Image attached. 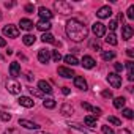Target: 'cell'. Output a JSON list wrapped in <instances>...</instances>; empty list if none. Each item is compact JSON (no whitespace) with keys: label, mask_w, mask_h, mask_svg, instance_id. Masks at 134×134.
<instances>
[{"label":"cell","mask_w":134,"mask_h":134,"mask_svg":"<svg viewBox=\"0 0 134 134\" xmlns=\"http://www.w3.org/2000/svg\"><path fill=\"white\" fill-rule=\"evenodd\" d=\"M114 68H115V71H117V73H121L125 66H123L121 63H115V65H114Z\"/></svg>","instance_id":"f35d334b"},{"label":"cell","mask_w":134,"mask_h":134,"mask_svg":"<svg viewBox=\"0 0 134 134\" xmlns=\"http://www.w3.org/2000/svg\"><path fill=\"white\" fill-rule=\"evenodd\" d=\"M128 18H129V19H134V5H131V7L128 8Z\"/></svg>","instance_id":"d590c367"},{"label":"cell","mask_w":134,"mask_h":134,"mask_svg":"<svg viewBox=\"0 0 134 134\" xmlns=\"http://www.w3.org/2000/svg\"><path fill=\"white\" fill-rule=\"evenodd\" d=\"M3 46H7V41H5L2 36H0V47H3Z\"/></svg>","instance_id":"7dc6e473"},{"label":"cell","mask_w":134,"mask_h":134,"mask_svg":"<svg viewBox=\"0 0 134 134\" xmlns=\"http://www.w3.org/2000/svg\"><path fill=\"white\" fill-rule=\"evenodd\" d=\"M19 74H21V65L18 62H13L10 65V76L11 77H18Z\"/></svg>","instance_id":"7c38bea8"},{"label":"cell","mask_w":134,"mask_h":134,"mask_svg":"<svg viewBox=\"0 0 134 134\" xmlns=\"http://www.w3.org/2000/svg\"><path fill=\"white\" fill-rule=\"evenodd\" d=\"M65 63H68L70 66H76V65H79V60L76 58V55H66L65 57Z\"/></svg>","instance_id":"cb8c5ba5"},{"label":"cell","mask_w":134,"mask_h":134,"mask_svg":"<svg viewBox=\"0 0 134 134\" xmlns=\"http://www.w3.org/2000/svg\"><path fill=\"white\" fill-rule=\"evenodd\" d=\"M27 79H29V81H32V79H33V76H32V73H29V74H27Z\"/></svg>","instance_id":"816d5d0a"},{"label":"cell","mask_w":134,"mask_h":134,"mask_svg":"<svg viewBox=\"0 0 134 134\" xmlns=\"http://www.w3.org/2000/svg\"><path fill=\"white\" fill-rule=\"evenodd\" d=\"M84 123H85L88 128H95V126H96V118L92 117V115H87V117L84 118Z\"/></svg>","instance_id":"d4e9b609"},{"label":"cell","mask_w":134,"mask_h":134,"mask_svg":"<svg viewBox=\"0 0 134 134\" xmlns=\"http://www.w3.org/2000/svg\"><path fill=\"white\" fill-rule=\"evenodd\" d=\"M121 38L123 40H131L132 38V27L131 25H123L121 27Z\"/></svg>","instance_id":"2e32d148"},{"label":"cell","mask_w":134,"mask_h":134,"mask_svg":"<svg viewBox=\"0 0 134 134\" xmlns=\"http://www.w3.org/2000/svg\"><path fill=\"white\" fill-rule=\"evenodd\" d=\"M41 41H43V43H51V44H57V41H55L54 35H51L49 32L43 33V36H41Z\"/></svg>","instance_id":"603a6c76"},{"label":"cell","mask_w":134,"mask_h":134,"mask_svg":"<svg viewBox=\"0 0 134 134\" xmlns=\"http://www.w3.org/2000/svg\"><path fill=\"white\" fill-rule=\"evenodd\" d=\"M54 8L58 11V13H62V14H70L71 13V3H68V2H63V0H60V2H55L54 3Z\"/></svg>","instance_id":"7a4b0ae2"},{"label":"cell","mask_w":134,"mask_h":134,"mask_svg":"<svg viewBox=\"0 0 134 134\" xmlns=\"http://www.w3.org/2000/svg\"><path fill=\"white\" fill-rule=\"evenodd\" d=\"M35 36L33 35H25V36H22V43L25 44V46H32L33 43H35Z\"/></svg>","instance_id":"4316f807"},{"label":"cell","mask_w":134,"mask_h":134,"mask_svg":"<svg viewBox=\"0 0 134 134\" xmlns=\"http://www.w3.org/2000/svg\"><path fill=\"white\" fill-rule=\"evenodd\" d=\"M65 30H66V35H68V38L73 40V41H76V43L84 41V40L88 36L87 27H85L84 22H81L79 19H70V21H66Z\"/></svg>","instance_id":"6da1fadb"},{"label":"cell","mask_w":134,"mask_h":134,"mask_svg":"<svg viewBox=\"0 0 134 134\" xmlns=\"http://www.w3.org/2000/svg\"><path fill=\"white\" fill-rule=\"evenodd\" d=\"M106 43L107 44H110V46H117V36L114 35V33H109V35H106Z\"/></svg>","instance_id":"484cf974"},{"label":"cell","mask_w":134,"mask_h":134,"mask_svg":"<svg viewBox=\"0 0 134 134\" xmlns=\"http://www.w3.org/2000/svg\"><path fill=\"white\" fill-rule=\"evenodd\" d=\"M5 7H7V8H11V7H14V2H7V3H5Z\"/></svg>","instance_id":"c3c4849f"},{"label":"cell","mask_w":134,"mask_h":134,"mask_svg":"<svg viewBox=\"0 0 134 134\" xmlns=\"http://www.w3.org/2000/svg\"><path fill=\"white\" fill-rule=\"evenodd\" d=\"M62 114H63V115H66V117H70L71 114H74V109H73V106H71V104H68V103L62 104Z\"/></svg>","instance_id":"ffe728a7"},{"label":"cell","mask_w":134,"mask_h":134,"mask_svg":"<svg viewBox=\"0 0 134 134\" xmlns=\"http://www.w3.org/2000/svg\"><path fill=\"white\" fill-rule=\"evenodd\" d=\"M62 93H63V95H70V88H68V87H63V88H62Z\"/></svg>","instance_id":"ee69618b"},{"label":"cell","mask_w":134,"mask_h":134,"mask_svg":"<svg viewBox=\"0 0 134 134\" xmlns=\"http://www.w3.org/2000/svg\"><path fill=\"white\" fill-rule=\"evenodd\" d=\"M117 25H118V24H117V21H110V22H109V30H110V32H114V30L117 29Z\"/></svg>","instance_id":"ab89813d"},{"label":"cell","mask_w":134,"mask_h":134,"mask_svg":"<svg viewBox=\"0 0 134 134\" xmlns=\"http://www.w3.org/2000/svg\"><path fill=\"white\" fill-rule=\"evenodd\" d=\"M30 93L33 96H43V92H40L38 88H30Z\"/></svg>","instance_id":"8d00e7d4"},{"label":"cell","mask_w":134,"mask_h":134,"mask_svg":"<svg viewBox=\"0 0 134 134\" xmlns=\"http://www.w3.org/2000/svg\"><path fill=\"white\" fill-rule=\"evenodd\" d=\"M43 106H44L46 109H54V107H55V101L51 99V98H49V99H44V101H43Z\"/></svg>","instance_id":"4dcf8cb0"},{"label":"cell","mask_w":134,"mask_h":134,"mask_svg":"<svg viewBox=\"0 0 134 134\" xmlns=\"http://www.w3.org/2000/svg\"><path fill=\"white\" fill-rule=\"evenodd\" d=\"M126 70H128V79L132 82V81H134V63H132L131 60L126 62Z\"/></svg>","instance_id":"d6986e66"},{"label":"cell","mask_w":134,"mask_h":134,"mask_svg":"<svg viewBox=\"0 0 134 134\" xmlns=\"http://www.w3.org/2000/svg\"><path fill=\"white\" fill-rule=\"evenodd\" d=\"M3 134H18V131H16V129H8V131H5Z\"/></svg>","instance_id":"f6af8a7d"},{"label":"cell","mask_w":134,"mask_h":134,"mask_svg":"<svg viewBox=\"0 0 134 134\" xmlns=\"http://www.w3.org/2000/svg\"><path fill=\"white\" fill-rule=\"evenodd\" d=\"M115 58V52L114 51H103V60L109 62V60H114Z\"/></svg>","instance_id":"83f0119b"},{"label":"cell","mask_w":134,"mask_h":134,"mask_svg":"<svg viewBox=\"0 0 134 134\" xmlns=\"http://www.w3.org/2000/svg\"><path fill=\"white\" fill-rule=\"evenodd\" d=\"M92 30H93V33L96 35V38H101V36L106 35V25H104L103 22H95V24L92 25Z\"/></svg>","instance_id":"277c9868"},{"label":"cell","mask_w":134,"mask_h":134,"mask_svg":"<svg viewBox=\"0 0 134 134\" xmlns=\"http://www.w3.org/2000/svg\"><path fill=\"white\" fill-rule=\"evenodd\" d=\"M123 115H125V118H128V120H131V118L134 117V114H132L131 109H123Z\"/></svg>","instance_id":"d6a6232c"},{"label":"cell","mask_w":134,"mask_h":134,"mask_svg":"<svg viewBox=\"0 0 134 134\" xmlns=\"http://www.w3.org/2000/svg\"><path fill=\"white\" fill-rule=\"evenodd\" d=\"M3 35L8 38H18L19 36V29L16 25H5L3 27Z\"/></svg>","instance_id":"3957f363"},{"label":"cell","mask_w":134,"mask_h":134,"mask_svg":"<svg viewBox=\"0 0 134 134\" xmlns=\"http://www.w3.org/2000/svg\"><path fill=\"white\" fill-rule=\"evenodd\" d=\"M82 65H84V68H87V70H92L93 66L96 65V62L90 57V55H84L82 57Z\"/></svg>","instance_id":"9a60e30c"},{"label":"cell","mask_w":134,"mask_h":134,"mask_svg":"<svg viewBox=\"0 0 134 134\" xmlns=\"http://www.w3.org/2000/svg\"><path fill=\"white\" fill-rule=\"evenodd\" d=\"M19 25H21L22 30H32L33 29V22L30 19H21L19 21Z\"/></svg>","instance_id":"44dd1931"},{"label":"cell","mask_w":134,"mask_h":134,"mask_svg":"<svg viewBox=\"0 0 134 134\" xmlns=\"http://www.w3.org/2000/svg\"><path fill=\"white\" fill-rule=\"evenodd\" d=\"M125 103H126V99H125L123 96H118V98H115V99H114V107L121 109V107L125 106Z\"/></svg>","instance_id":"f1b7e54d"},{"label":"cell","mask_w":134,"mask_h":134,"mask_svg":"<svg viewBox=\"0 0 134 134\" xmlns=\"http://www.w3.org/2000/svg\"><path fill=\"white\" fill-rule=\"evenodd\" d=\"M103 96H104V98H112V92H110V90H104V92H103Z\"/></svg>","instance_id":"b9f144b4"},{"label":"cell","mask_w":134,"mask_h":134,"mask_svg":"<svg viewBox=\"0 0 134 134\" xmlns=\"http://www.w3.org/2000/svg\"><path fill=\"white\" fill-rule=\"evenodd\" d=\"M118 21H120V22H123V14H121V13L118 14Z\"/></svg>","instance_id":"f907efd6"},{"label":"cell","mask_w":134,"mask_h":134,"mask_svg":"<svg viewBox=\"0 0 134 134\" xmlns=\"http://www.w3.org/2000/svg\"><path fill=\"white\" fill-rule=\"evenodd\" d=\"M58 76H62V77H65V79H71V77H74L76 74H74V71H73L71 68H66V66H58Z\"/></svg>","instance_id":"52a82bcc"},{"label":"cell","mask_w":134,"mask_h":134,"mask_svg":"<svg viewBox=\"0 0 134 134\" xmlns=\"http://www.w3.org/2000/svg\"><path fill=\"white\" fill-rule=\"evenodd\" d=\"M18 103H19L21 106L27 107V109H30V107H33V106H35V101H33L32 98H29V96H21V98L18 99Z\"/></svg>","instance_id":"5bb4252c"},{"label":"cell","mask_w":134,"mask_h":134,"mask_svg":"<svg viewBox=\"0 0 134 134\" xmlns=\"http://www.w3.org/2000/svg\"><path fill=\"white\" fill-rule=\"evenodd\" d=\"M51 27H52V24H51V21H44V19H40L38 22H36V29L38 30H41V32H49L51 30Z\"/></svg>","instance_id":"30bf717a"},{"label":"cell","mask_w":134,"mask_h":134,"mask_svg":"<svg viewBox=\"0 0 134 134\" xmlns=\"http://www.w3.org/2000/svg\"><path fill=\"white\" fill-rule=\"evenodd\" d=\"M110 14H112L110 7H101V8L96 11V16H98L99 19H107V18H110Z\"/></svg>","instance_id":"ba28073f"},{"label":"cell","mask_w":134,"mask_h":134,"mask_svg":"<svg viewBox=\"0 0 134 134\" xmlns=\"http://www.w3.org/2000/svg\"><path fill=\"white\" fill-rule=\"evenodd\" d=\"M51 55H52V60L54 62H60V58H62V55H60L58 51H51Z\"/></svg>","instance_id":"1f68e13d"},{"label":"cell","mask_w":134,"mask_h":134,"mask_svg":"<svg viewBox=\"0 0 134 134\" xmlns=\"http://www.w3.org/2000/svg\"><path fill=\"white\" fill-rule=\"evenodd\" d=\"M74 87L85 92L87 90V81L84 77H81V76H74Z\"/></svg>","instance_id":"8fae6325"},{"label":"cell","mask_w":134,"mask_h":134,"mask_svg":"<svg viewBox=\"0 0 134 134\" xmlns=\"http://www.w3.org/2000/svg\"><path fill=\"white\" fill-rule=\"evenodd\" d=\"M109 123L115 125V126H121V121L117 118V117H109Z\"/></svg>","instance_id":"e575fe53"},{"label":"cell","mask_w":134,"mask_h":134,"mask_svg":"<svg viewBox=\"0 0 134 134\" xmlns=\"http://www.w3.org/2000/svg\"><path fill=\"white\" fill-rule=\"evenodd\" d=\"M7 90L10 93H13V95H19L22 88H21L19 82H16V81H7Z\"/></svg>","instance_id":"8992f818"},{"label":"cell","mask_w":134,"mask_h":134,"mask_svg":"<svg viewBox=\"0 0 134 134\" xmlns=\"http://www.w3.org/2000/svg\"><path fill=\"white\" fill-rule=\"evenodd\" d=\"M103 132H104V134H115L110 126H103Z\"/></svg>","instance_id":"74e56055"},{"label":"cell","mask_w":134,"mask_h":134,"mask_svg":"<svg viewBox=\"0 0 134 134\" xmlns=\"http://www.w3.org/2000/svg\"><path fill=\"white\" fill-rule=\"evenodd\" d=\"M35 134H49V132H46V131H36Z\"/></svg>","instance_id":"f5cc1de1"},{"label":"cell","mask_w":134,"mask_h":134,"mask_svg":"<svg viewBox=\"0 0 134 134\" xmlns=\"http://www.w3.org/2000/svg\"><path fill=\"white\" fill-rule=\"evenodd\" d=\"M38 14H40V18L44 19V21H51V18H52L51 10H47L46 7H40V8H38Z\"/></svg>","instance_id":"4fadbf2b"},{"label":"cell","mask_w":134,"mask_h":134,"mask_svg":"<svg viewBox=\"0 0 134 134\" xmlns=\"http://www.w3.org/2000/svg\"><path fill=\"white\" fill-rule=\"evenodd\" d=\"M70 126H73L74 129H79V131H82V132H85V134H95L93 131H90V129H87V128H82V126L77 125V123H73V125H70Z\"/></svg>","instance_id":"f546056e"},{"label":"cell","mask_w":134,"mask_h":134,"mask_svg":"<svg viewBox=\"0 0 134 134\" xmlns=\"http://www.w3.org/2000/svg\"><path fill=\"white\" fill-rule=\"evenodd\" d=\"M19 126H24L27 129H38V125L33 121H29V120H19Z\"/></svg>","instance_id":"7402d4cb"},{"label":"cell","mask_w":134,"mask_h":134,"mask_svg":"<svg viewBox=\"0 0 134 134\" xmlns=\"http://www.w3.org/2000/svg\"><path fill=\"white\" fill-rule=\"evenodd\" d=\"M0 120H2V121H10L11 120V115L7 114V112H0Z\"/></svg>","instance_id":"836d02e7"},{"label":"cell","mask_w":134,"mask_h":134,"mask_svg":"<svg viewBox=\"0 0 134 134\" xmlns=\"http://www.w3.org/2000/svg\"><path fill=\"white\" fill-rule=\"evenodd\" d=\"M118 134H131V132H129L128 129H125V128H121V129L118 131Z\"/></svg>","instance_id":"bcb514c9"},{"label":"cell","mask_w":134,"mask_h":134,"mask_svg":"<svg viewBox=\"0 0 134 134\" xmlns=\"http://www.w3.org/2000/svg\"><path fill=\"white\" fill-rule=\"evenodd\" d=\"M0 21H2V13H0Z\"/></svg>","instance_id":"db71d44e"},{"label":"cell","mask_w":134,"mask_h":134,"mask_svg":"<svg viewBox=\"0 0 134 134\" xmlns=\"http://www.w3.org/2000/svg\"><path fill=\"white\" fill-rule=\"evenodd\" d=\"M38 60L41 63H47L51 60V51L49 49H40L38 51Z\"/></svg>","instance_id":"9c48e42d"},{"label":"cell","mask_w":134,"mask_h":134,"mask_svg":"<svg viewBox=\"0 0 134 134\" xmlns=\"http://www.w3.org/2000/svg\"><path fill=\"white\" fill-rule=\"evenodd\" d=\"M82 107L87 109V110H90V112H93L95 118H98V117L101 115V109H99V107H93V106H90L88 103H82Z\"/></svg>","instance_id":"ac0fdd59"},{"label":"cell","mask_w":134,"mask_h":134,"mask_svg":"<svg viewBox=\"0 0 134 134\" xmlns=\"http://www.w3.org/2000/svg\"><path fill=\"white\" fill-rule=\"evenodd\" d=\"M38 88H40V92H43V93H52L51 84L46 82V81H40V82H38Z\"/></svg>","instance_id":"e0dca14e"},{"label":"cell","mask_w":134,"mask_h":134,"mask_svg":"<svg viewBox=\"0 0 134 134\" xmlns=\"http://www.w3.org/2000/svg\"><path fill=\"white\" fill-rule=\"evenodd\" d=\"M92 47H93V49H98V51H101V44H99L98 41H93V43H92Z\"/></svg>","instance_id":"60d3db41"},{"label":"cell","mask_w":134,"mask_h":134,"mask_svg":"<svg viewBox=\"0 0 134 134\" xmlns=\"http://www.w3.org/2000/svg\"><path fill=\"white\" fill-rule=\"evenodd\" d=\"M107 82H109L114 88H118V87H121V76H118L117 73H110V74L107 76Z\"/></svg>","instance_id":"5b68a950"},{"label":"cell","mask_w":134,"mask_h":134,"mask_svg":"<svg viewBox=\"0 0 134 134\" xmlns=\"http://www.w3.org/2000/svg\"><path fill=\"white\" fill-rule=\"evenodd\" d=\"M25 11L27 13H33V5H25Z\"/></svg>","instance_id":"7bdbcfd3"},{"label":"cell","mask_w":134,"mask_h":134,"mask_svg":"<svg viewBox=\"0 0 134 134\" xmlns=\"http://www.w3.org/2000/svg\"><path fill=\"white\" fill-rule=\"evenodd\" d=\"M0 58H2V55H0Z\"/></svg>","instance_id":"11a10c76"},{"label":"cell","mask_w":134,"mask_h":134,"mask_svg":"<svg viewBox=\"0 0 134 134\" xmlns=\"http://www.w3.org/2000/svg\"><path fill=\"white\" fill-rule=\"evenodd\" d=\"M126 54H128L129 57H132V55H134V51H132V49H126Z\"/></svg>","instance_id":"681fc988"}]
</instances>
